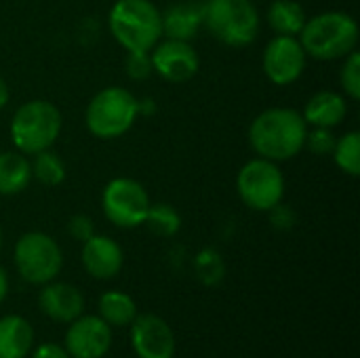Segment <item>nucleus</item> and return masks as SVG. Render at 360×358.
<instances>
[{"label":"nucleus","mask_w":360,"mask_h":358,"mask_svg":"<svg viewBox=\"0 0 360 358\" xmlns=\"http://www.w3.org/2000/svg\"><path fill=\"white\" fill-rule=\"evenodd\" d=\"M306 133L308 124L300 112L291 108H270L251 122L249 143L262 158L281 162L304 150Z\"/></svg>","instance_id":"1"},{"label":"nucleus","mask_w":360,"mask_h":358,"mask_svg":"<svg viewBox=\"0 0 360 358\" xmlns=\"http://www.w3.org/2000/svg\"><path fill=\"white\" fill-rule=\"evenodd\" d=\"M300 42L306 55L314 59L321 61L342 59L352 51H356L359 23L348 13L327 11L306 21L304 30L300 32Z\"/></svg>","instance_id":"2"},{"label":"nucleus","mask_w":360,"mask_h":358,"mask_svg":"<svg viewBox=\"0 0 360 358\" xmlns=\"http://www.w3.org/2000/svg\"><path fill=\"white\" fill-rule=\"evenodd\" d=\"M108 23L127 51H152L162 36L160 11L152 0H116Z\"/></svg>","instance_id":"3"},{"label":"nucleus","mask_w":360,"mask_h":358,"mask_svg":"<svg viewBox=\"0 0 360 358\" xmlns=\"http://www.w3.org/2000/svg\"><path fill=\"white\" fill-rule=\"evenodd\" d=\"M61 133V112L46 99H32L17 108L11 120V137L21 154L49 150Z\"/></svg>","instance_id":"4"},{"label":"nucleus","mask_w":360,"mask_h":358,"mask_svg":"<svg viewBox=\"0 0 360 358\" xmlns=\"http://www.w3.org/2000/svg\"><path fill=\"white\" fill-rule=\"evenodd\" d=\"M205 27L228 46H247L259 34V13L251 0H202Z\"/></svg>","instance_id":"5"},{"label":"nucleus","mask_w":360,"mask_h":358,"mask_svg":"<svg viewBox=\"0 0 360 358\" xmlns=\"http://www.w3.org/2000/svg\"><path fill=\"white\" fill-rule=\"evenodd\" d=\"M139 114L137 97L122 87L99 91L86 108V129L99 139H116L124 135Z\"/></svg>","instance_id":"6"},{"label":"nucleus","mask_w":360,"mask_h":358,"mask_svg":"<svg viewBox=\"0 0 360 358\" xmlns=\"http://www.w3.org/2000/svg\"><path fill=\"white\" fill-rule=\"evenodd\" d=\"M15 266L30 285H46L57 279L63 268L59 245L44 232H25L15 245Z\"/></svg>","instance_id":"7"},{"label":"nucleus","mask_w":360,"mask_h":358,"mask_svg":"<svg viewBox=\"0 0 360 358\" xmlns=\"http://www.w3.org/2000/svg\"><path fill=\"white\" fill-rule=\"evenodd\" d=\"M236 190L240 200L253 211H270L285 196V177L274 160L253 158L236 177Z\"/></svg>","instance_id":"8"},{"label":"nucleus","mask_w":360,"mask_h":358,"mask_svg":"<svg viewBox=\"0 0 360 358\" xmlns=\"http://www.w3.org/2000/svg\"><path fill=\"white\" fill-rule=\"evenodd\" d=\"M101 207L114 226L131 230L143 224L150 209V196L139 181L131 177H116L105 186Z\"/></svg>","instance_id":"9"},{"label":"nucleus","mask_w":360,"mask_h":358,"mask_svg":"<svg viewBox=\"0 0 360 358\" xmlns=\"http://www.w3.org/2000/svg\"><path fill=\"white\" fill-rule=\"evenodd\" d=\"M63 348L72 358H103L112 346V327L99 314H80L68 323Z\"/></svg>","instance_id":"10"},{"label":"nucleus","mask_w":360,"mask_h":358,"mask_svg":"<svg viewBox=\"0 0 360 358\" xmlns=\"http://www.w3.org/2000/svg\"><path fill=\"white\" fill-rule=\"evenodd\" d=\"M306 51L295 36H276L264 51V72L270 82L287 87L306 70Z\"/></svg>","instance_id":"11"},{"label":"nucleus","mask_w":360,"mask_h":358,"mask_svg":"<svg viewBox=\"0 0 360 358\" xmlns=\"http://www.w3.org/2000/svg\"><path fill=\"white\" fill-rule=\"evenodd\" d=\"M150 57L154 72H158V76L173 84L188 82L192 76H196L200 68V59L194 46L184 40L167 38L162 42H156L150 51Z\"/></svg>","instance_id":"12"},{"label":"nucleus","mask_w":360,"mask_h":358,"mask_svg":"<svg viewBox=\"0 0 360 358\" xmlns=\"http://www.w3.org/2000/svg\"><path fill=\"white\" fill-rule=\"evenodd\" d=\"M131 346L137 358H173L175 333L156 314H137L131 323Z\"/></svg>","instance_id":"13"},{"label":"nucleus","mask_w":360,"mask_h":358,"mask_svg":"<svg viewBox=\"0 0 360 358\" xmlns=\"http://www.w3.org/2000/svg\"><path fill=\"white\" fill-rule=\"evenodd\" d=\"M122 264H124V253L114 238L93 234L82 243V266L93 279L97 281L114 279L122 270Z\"/></svg>","instance_id":"14"},{"label":"nucleus","mask_w":360,"mask_h":358,"mask_svg":"<svg viewBox=\"0 0 360 358\" xmlns=\"http://www.w3.org/2000/svg\"><path fill=\"white\" fill-rule=\"evenodd\" d=\"M40 310L55 323H72L84 312V298L80 289L68 283H46L38 295Z\"/></svg>","instance_id":"15"},{"label":"nucleus","mask_w":360,"mask_h":358,"mask_svg":"<svg viewBox=\"0 0 360 358\" xmlns=\"http://www.w3.org/2000/svg\"><path fill=\"white\" fill-rule=\"evenodd\" d=\"M162 19V36L171 40L190 42L198 36L200 27L205 25V6L202 0H184L169 6L160 13Z\"/></svg>","instance_id":"16"},{"label":"nucleus","mask_w":360,"mask_h":358,"mask_svg":"<svg viewBox=\"0 0 360 358\" xmlns=\"http://www.w3.org/2000/svg\"><path fill=\"white\" fill-rule=\"evenodd\" d=\"M348 114L346 99L335 93V91H319L312 95L304 108V120L310 127H323V129H333L338 127Z\"/></svg>","instance_id":"17"},{"label":"nucleus","mask_w":360,"mask_h":358,"mask_svg":"<svg viewBox=\"0 0 360 358\" xmlns=\"http://www.w3.org/2000/svg\"><path fill=\"white\" fill-rule=\"evenodd\" d=\"M34 348V329L19 314L0 319V358H25Z\"/></svg>","instance_id":"18"},{"label":"nucleus","mask_w":360,"mask_h":358,"mask_svg":"<svg viewBox=\"0 0 360 358\" xmlns=\"http://www.w3.org/2000/svg\"><path fill=\"white\" fill-rule=\"evenodd\" d=\"M30 179L32 167L21 152H0V194H19L27 188Z\"/></svg>","instance_id":"19"},{"label":"nucleus","mask_w":360,"mask_h":358,"mask_svg":"<svg viewBox=\"0 0 360 358\" xmlns=\"http://www.w3.org/2000/svg\"><path fill=\"white\" fill-rule=\"evenodd\" d=\"M308 17L295 0H274L268 8V23L278 36H300Z\"/></svg>","instance_id":"20"},{"label":"nucleus","mask_w":360,"mask_h":358,"mask_svg":"<svg viewBox=\"0 0 360 358\" xmlns=\"http://www.w3.org/2000/svg\"><path fill=\"white\" fill-rule=\"evenodd\" d=\"M99 317L110 325V327H127L135 321L137 304L135 300L124 293V291H105L99 298Z\"/></svg>","instance_id":"21"},{"label":"nucleus","mask_w":360,"mask_h":358,"mask_svg":"<svg viewBox=\"0 0 360 358\" xmlns=\"http://www.w3.org/2000/svg\"><path fill=\"white\" fill-rule=\"evenodd\" d=\"M30 167H32V177H36L46 188H55L65 179V165L51 148L34 154V162H30Z\"/></svg>","instance_id":"22"},{"label":"nucleus","mask_w":360,"mask_h":358,"mask_svg":"<svg viewBox=\"0 0 360 358\" xmlns=\"http://www.w3.org/2000/svg\"><path fill=\"white\" fill-rule=\"evenodd\" d=\"M143 224L148 226V230L160 238H171L179 232L181 228V217L179 213L167 205V203H158V205H152L150 203V209L146 213V219Z\"/></svg>","instance_id":"23"},{"label":"nucleus","mask_w":360,"mask_h":358,"mask_svg":"<svg viewBox=\"0 0 360 358\" xmlns=\"http://www.w3.org/2000/svg\"><path fill=\"white\" fill-rule=\"evenodd\" d=\"M333 160H335V165L344 171V173H348V175H352V177H356L360 173V133L359 131H350V133H346V135H342L338 141H335V148H333Z\"/></svg>","instance_id":"24"},{"label":"nucleus","mask_w":360,"mask_h":358,"mask_svg":"<svg viewBox=\"0 0 360 358\" xmlns=\"http://www.w3.org/2000/svg\"><path fill=\"white\" fill-rule=\"evenodd\" d=\"M340 80L344 87V93L352 99L359 101L360 99V53L352 51L350 55L344 57V65L340 72Z\"/></svg>","instance_id":"25"},{"label":"nucleus","mask_w":360,"mask_h":358,"mask_svg":"<svg viewBox=\"0 0 360 358\" xmlns=\"http://www.w3.org/2000/svg\"><path fill=\"white\" fill-rule=\"evenodd\" d=\"M196 272L205 285H217L224 276V262L219 253L213 249H205L196 257Z\"/></svg>","instance_id":"26"},{"label":"nucleus","mask_w":360,"mask_h":358,"mask_svg":"<svg viewBox=\"0 0 360 358\" xmlns=\"http://www.w3.org/2000/svg\"><path fill=\"white\" fill-rule=\"evenodd\" d=\"M124 70H127L129 78L146 80L154 72L150 51H129L127 57H124Z\"/></svg>","instance_id":"27"},{"label":"nucleus","mask_w":360,"mask_h":358,"mask_svg":"<svg viewBox=\"0 0 360 358\" xmlns=\"http://www.w3.org/2000/svg\"><path fill=\"white\" fill-rule=\"evenodd\" d=\"M335 135L331 133V129H323V127H314V131L306 133V143L304 148H308L312 154L316 156H327L333 152L335 148Z\"/></svg>","instance_id":"28"},{"label":"nucleus","mask_w":360,"mask_h":358,"mask_svg":"<svg viewBox=\"0 0 360 358\" xmlns=\"http://www.w3.org/2000/svg\"><path fill=\"white\" fill-rule=\"evenodd\" d=\"M68 232L70 236H74L76 241L84 243L86 238H91L95 234V226L91 222V217L86 215H74L70 222H68Z\"/></svg>","instance_id":"29"},{"label":"nucleus","mask_w":360,"mask_h":358,"mask_svg":"<svg viewBox=\"0 0 360 358\" xmlns=\"http://www.w3.org/2000/svg\"><path fill=\"white\" fill-rule=\"evenodd\" d=\"M32 358H72L68 354V350L55 342H46V344H40L34 348V354Z\"/></svg>","instance_id":"30"},{"label":"nucleus","mask_w":360,"mask_h":358,"mask_svg":"<svg viewBox=\"0 0 360 358\" xmlns=\"http://www.w3.org/2000/svg\"><path fill=\"white\" fill-rule=\"evenodd\" d=\"M270 213H272V224H274L276 228L287 230V228H291V226L295 224V215H293L287 207H283L281 203H278L276 207H272Z\"/></svg>","instance_id":"31"},{"label":"nucleus","mask_w":360,"mask_h":358,"mask_svg":"<svg viewBox=\"0 0 360 358\" xmlns=\"http://www.w3.org/2000/svg\"><path fill=\"white\" fill-rule=\"evenodd\" d=\"M6 293H8V276H6L4 268H0V304L4 302Z\"/></svg>","instance_id":"32"},{"label":"nucleus","mask_w":360,"mask_h":358,"mask_svg":"<svg viewBox=\"0 0 360 358\" xmlns=\"http://www.w3.org/2000/svg\"><path fill=\"white\" fill-rule=\"evenodd\" d=\"M6 103H8V84H6V80L0 76V110H2Z\"/></svg>","instance_id":"33"},{"label":"nucleus","mask_w":360,"mask_h":358,"mask_svg":"<svg viewBox=\"0 0 360 358\" xmlns=\"http://www.w3.org/2000/svg\"><path fill=\"white\" fill-rule=\"evenodd\" d=\"M0 247H2V232H0Z\"/></svg>","instance_id":"34"}]
</instances>
